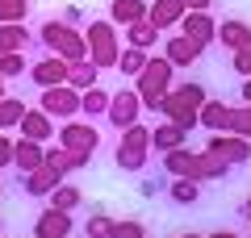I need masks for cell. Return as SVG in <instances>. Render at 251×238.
Listing matches in <instances>:
<instances>
[{
	"mask_svg": "<svg viewBox=\"0 0 251 238\" xmlns=\"http://www.w3.org/2000/svg\"><path fill=\"white\" fill-rule=\"evenodd\" d=\"M34 38L46 46V54H59L63 63H80V59H88V42H84V29L67 25V21H59V17L42 21Z\"/></svg>",
	"mask_w": 251,
	"mask_h": 238,
	"instance_id": "cell-1",
	"label": "cell"
},
{
	"mask_svg": "<svg viewBox=\"0 0 251 238\" xmlns=\"http://www.w3.org/2000/svg\"><path fill=\"white\" fill-rule=\"evenodd\" d=\"M205 84H172V92L163 96V105H159V117L163 121H176V125H184L188 134L193 130H201L197 125V109L205 105Z\"/></svg>",
	"mask_w": 251,
	"mask_h": 238,
	"instance_id": "cell-2",
	"label": "cell"
},
{
	"mask_svg": "<svg viewBox=\"0 0 251 238\" xmlns=\"http://www.w3.org/2000/svg\"><path fill=\"white\" fill-rule=\"evenodd\" d=\"M172 84H176V67H172L168 59H147L143 75L134 79V92H138V100H143V109L159 113V105L172 92Z\"/></svg>",
	"mask_w": 251,
	"mask_h": 238,
	"instance_id": "cell-3",
	"label": "cell"
},
{
	"mask_svg": "<svg viewBox=\"0 0 251 238\" xmlns=\"http://www.w3.org/2000/svg\"><path fill=\"white\" fill-rule=\"evenodd\" d=\"M147 159H151V130H147L143 121H134L130 130H122V138H117L113 163H117V171H126V176H138V171L147 167Z\"/></svg>",
	"mask_w": 251,
	"mask_h": 238,
	"instance_id": "cell-4",
	"label": "cell"
},
{
	"mask_svg": "<svg viewBox=\"0 0 251 238\" xmlns=\"http://www.w3.org/2000/svg\"><path fill=\"white\" fill-rule=\"evenodd\" d=\"M84 42H88V59L97 63L100 71L117 67V54H122V38H117V25L109 17H92L84 25Z\"/></svg>",
	"mask_w": 251,
	"mask_h": 238,
	"instance_id": "cell-5",
	"label": "cell"
},
{
	"mask_svg": "<svg viewBox=\"0 0 251 238\" xmlns=\"http://www.w3.org/2000/svg\"><path fill=\"white\" fill-rule=\"evenodd\" d=\"M59 146H67L72 155H84L92 159L100 146V134H97V121H88V117H72V121L59 125Z\"/></svg>",
	"mask_w": 251,
	"mask_h": 238,
	"instance_id": "cell-6",
	"label": "cell"
},
{
	"mask_svg": "<svg viewBox=\"0 0 251 238\" xmlns=\"http://www.w3.org/2000/svg\"><path fill=\"white\" fill-rule=\"evenodd\" d=\"M38 109L42 113H50L54 121H72V117H80V92L72 88V84H54V88H42L38 92Z\"/></svg>",
	"mask_w": 251,
	"mask_h": 238,
	"instance_id": "cell-7",
	"label": "cell"
},
{
	"mask_svg": "<svg viewBox=\"0 0 251 238\" xmlns=\"http://www.w3.org/2000/svg\"><path fill=\"white\" fill-rule=\"evenodd\" d=\"M201 150H209V155L226 159L230 167H243V163H251V138H243V134H230V130H222V134H209Z\"/></svg>",
	"mask_w": 251,
	"mask_h": 238,
	"instance_id": "cell-8",
	"label": "cell"
},
{
	"mask_svg": "<svg viewBox=\"0 0 251 238\" xmlns=\"http://www.w3.org/2000/svg\"><path fill=\"white\" fill-rule=\"evenodd\" d=\"M138 113H143V100H138V92L130 88V84H122V88L113 92V100H109V113H105V121L113 125L117 134H122V130H130V125L138 121Z\"/></svg>",
	"mask_w": 251,
	"mask_h": 238,
	"instance_id": "cell-9",
	"label": "cell"
},
{
	"mask_svg": "<svg viewBox=\"0 0 251 238\" xmlns=\"http://www.w3.org/2000/svg\"><path fill=\"white\" fill-rule=\"evenodd\" d=\"M29 79L38 84V92L42 88H54V84H67V63L59 59V54H42V59H34L29 63V71H25Z\"/></svg>",
	"mask_w": 251,
	"mask_h": 238,
	"instance_id": "cell-10",
	"label": "cell"
},
{
	"mask_svg": "<svg viewBox=\"0 0 251 238\" xmlns=\"http://www.w3.org/2000/svg\"><path fill=\"white\" fill-rule=\"evenodd\" d=\"M72 230H75L72 213L50 209V205H46V209L34 217V238H72Z\"/></svg>",
	"mask_w": 251,
	"mask_h": 238,
	"instance_id": "cell-11",
	"label": "cell"
},
{
	"mask_svg": "<svg viewBox=\"0 0 251 238\" xmlns=\"http://www.w3.org/2000/svg\"><path fill=\"white\" fill-rule=\"evenodd\" d=\"M176 29H180L184 38H193V42H197L201 50H205L209 42H218V21L209 17V13H184Z\"/></svg>",
	"mask_w": 251,
	"mask_h": 238,
	"instance_id": "cell-12",
	"label": "cell"
},
{
	"mask_svg": "<svg viewBox=\"0 0 251 238\" xmlns=\"http://www.w3.org/2000/svg\"><path fill=\"white\" fill-rule=\"evenodd\" d=\"M63 171H54L50 163H42V167H34L29 176H21V188H25V196H38V201H46V196L54 192V188L63 184Z\"/></svg>",
	"mask_w": 251,
	"mask_h": 238,
	"instance_id": "cell-13",
	"label": "cell"
},
{
	"mask_svg": "<svg viewBox=\"0 0 251 238\" xmlns=\"http://www.w3.org/2000/svg\"><path fill=\"white\" fill-rule=\"evenodd\" d=\"M230 113H234V105H226L218 96H205V105L197 109V125L205 134H222V130H230Z\"/></svg>",
	"mask_w": 251,
	"mask_h": 238,
	"instance_id": "cell-14",
	"label": "cell"
},
{
	"mask_svg": "<svg viewBox=\"0 0 251 238\" xmlns=\"http://www.w3.org/2000/svg\"><path fill=\"white\" fill-rule=\"evenodd\" d=\"M201 46L193 42V38H184V34H176V38H163V59L172 63L176 71H184V67H193V63L201 59Z\"/></svg>",
	"mask_w": 251,
	"mask_h": 238,
	"instance_id": "cell-15",
	"label": "cell"
},
{
	"mask_svg": "<svg viewBox=\"0 0 251 238\" xmlns=\"http://www.w3.org/2000/svg\"><path fill=\"white\" fill-rule=\"evenodd\" d=\"M46 163V142H34V138H17L13 142V167H17V180L29 176L34 167Z\"/></svg>",
	"mask_w": 251,
	"mask_h": 238,
	"instance_id": "cell-16",
	"label": "cell"
},
{
	"mask_svg": "<svg viewBox=\"0 0 251 238\" xmlns=\"http://www.w3.org/2000/svg\"><path fill=\"white\" fill-rule=\"evenodd\" d=\"M21 138H34V142H50L54 134H59V121H54L50 113H42V109H25V117H21Z\"/></svg>",
	"mask_w": 251,
	"mask_h": 238,
	"instance_id": "cell-17",
	"label": "cell"
},
{
	"mask_svg": "<svg viewBox=\"0 0 251 238\" xmlns=\"http://www.w3.org/2000/svg\"><path fill=\"white\" fill-rule=\"evenodd\" d=\"M188 176L193 180H226L230 176V163L226 159H218V155H209V150H193V167H188Z\"/></svg>",
	"mask_w": 251,
	"mask_h": 238,
	"instance_id": "cell-18",
	"label": "cell"
},
{
	"mask_svg": "<svg viewBox=\"0 0 251 238\" xmlns=\"http://www.w3.org/2000/svg\"><path fill=\"white\" fill-rule=\"evenodd\" d=\"M184 0H151V9H147V21H151L155 29H176L180 25V17H184Z\"/></svg>",
	"mask_w": 251,
	"mask_h": 238,
	"instance_id": "cell-19",
	"label": "cell"
},
{
	"mask_svg": "<svg viewBox=\"0 0 251 238\" xmlns=\"http://www.w3.org/2000/svg\"><path fill=\"white\" fill-rule=\"evenodd\" d=\"M147 9H151V0H109V21L126 29L134 21H147Z\"/></svg>",
	"mask_w": 251,
	"mask_h": 238,
	"instance_id": "cell-20",
	"label": "cell"
},
{
	"mask_svg": "<svg viewBox=\"0 0 251 238\" xmlns=\"http://www.w3.org/2000/svg\"><path fill=\"white\" fill-rule=\"evenodd\" d=\"M176 146H188V130L184 125H176V121H159L151 130V150H176Z\"/></svg>",
	"mask_w": 251,
	"mask_h": 238,
	"instance_id": "cell-21",
	"label": "cell"
},
{
	"mask_svg": "<svg viewBox=\"0 0 251 238\" xmlns=\"http://www.w3.org/2000/svg\"><path fill=\"white\" fill-rule=\"evenodd\" d=\"M247 38H251V25L243 17H226V21H218V42L226 46V50H243L247 46Z\"/></svg>",
	"mask_w": 251,
	"mask_h": 238,
	"instance_id": "cell-22",
	"label": "cell"
},
{
	"mask_svg": "<svg viewBox=\"0 0 251 238\" xmlns=\"http://www.w3.org/2000/svg\"><path fill=\"white\" fill-rule=\"evenodd\" d=\"M168 196L180 205V209H188V205L201 201V180H193V176H172V180H168Z\"/></svg>",
	"mask_w": 251,
	"mask_h": 238,
	"instance_id": "cell-23",
	"label": "cell"
},
{
	"mask_svg": "<svg viewBox=\"0 0 251 238\" xmlns=\"http://www.w3.org/2000/svg\"><path fill=\"white\" fill-rule=\"evenodd\" d=\"M109 100H113V92H105L97 84V88H84L80 92V117H88V121H97V117L109 113Z\"/></svg>",
	"mask_w": 251,
	"mask_h": 238,
	"instance_id": "cell-24",
	"label": "cell"
},
{
	"mask_svg": "<svg viewBox=\"0 0 251 238\" xmlns=\"http://www.w3.org/2000/svg\"><path fill=\"white\" fill-rule=\"evenodd\" d=\"M147 59H151V50H138V46H122V54H117V75L122 79H138L147 67Z\"/></svg>",
	"mask_w": 251,
	"mask_h": 238,
	"instance_id": "cell-25",
	"label": "cell"
},
{
	"mask_svg": "<svg viewBox=\"0 0 251 238\" xmlns=\"http://www.w3.org/2000/svg\"><path fill=\"white\" fill-rule=\"evenodd\" d=\"M67 84H72L75 92H84V88H97V84H100V67H97L92 59L67 63Z\"/></svg>",
	"mask_w": 251,
	"mask_h": 238,
	"instance_id": "cell-26",
	"label": "cell"
},
{
	"mask_svg": "<svg viewBox=\"0 0 251 238\" xmlns=\"http://www.w3.org/2000/svg\"><path fill=\"white\" fill-rule=\"evenodd\" d=\"M46 163H50L54 171H63V176H72V171H84L92 163V159H84V155H72L67 146H46Z\"/></svg>",
	"mask_w": 251,
	"mask_h": 238,
	"instance_id": "cell-27",
	"label": "cell"
},
{
	"mask_svg": "<svg viewBox=\"0 0 251 238\" xmlns=\"http://www.w3.org/2000/svg\"><path fill=\"white\" fill-rule=\"evenodd\" d=\"M46 205H50V209H63V213H75V209L84 205V192L72 184V180H63V184L46 196Z\"/></svg>",
	"mask_w": 251,
	"mask_h": 238,
	"instance_id": "cell-28",
	"label": "cell"
},
{
	"mask_svg": "<svg viewBox=\"0 0 251 238\" xmlns=\"http://www.w3.org/2000/svg\"><path fill=\"white\" fill-rule=\"evenodd\" d=\"M29 42H38V38L29 34V29H25V21H21V25H0V54L25 50Z\"/></svg>",
	"mask_w": 251,
	"mask_h": 238,
	"instance_id": "cell-29",
	"label": "cell"
},
{
	"mask_svg": "<svg viewBox=\"0 0 251 238\" xmlns=\"http://www.w3.org/2000/svg\"><path fill=\"white\" fill-rule=\"evenodd\" d=\"M188 167H193V150L188 146H176V150L159 155V171H168V176H188Z\"/></svg>",
	"mask_w": 251,
	"mask_h": 238,
	"instance_id": "cell-30",
	"label": "cell"
},
{
	"mask_svg": "<svg viewBox=\"0 0 251 238\" xmlns=\"http://www.w3.org/2000/svg\"><path fill=\"white\" fill-rule=\"evenodd\" d=\"M25 100L21 96H9V92H4V96H0V130H17L21 125V117H25Z\"/></svg>",
	"mask_w": 251,
	"mask_h": 238,
	"instance_id": "cell-31",
	"label": "cell"
},
{
	"mask_svg": "<svg viewBox=\"0 0 251 238\" xmlns=\"http://www.w3.org/2000/svg\"><path fill=\"white\" fill-rule=\"evenodd\" d=\"M159 42V29L151 21H134V25H126V46H138V50H151Z\"/></svg>",
	"mask_w": 251,
	"mask_h": 238,
	"instance_id": "cell-32",
	"label": "cell"
},
{
	"mask_svg": "<svg viewBox=\"0 0 251 238\" xmlns=\"http://www.w3.org/2000/svg\"><path fill=\"white\" fill-rule=\"evenodd\" d=\"M29 17V0H0V25H21Z\"/></svg>",
	"mask_w": 251,
	"mask_h": 238,
	"instance_id": "cell-33",
	"label": "cell"
},
{
	"mask_svg": "<svg viewBox=\"0 0 251 238\" xmlns=\"http://www.w3.org/2000/svg\"><path fill=\"white\" fill-rule=\"evenodd\" d=\"M84 234H88V238H109V234H113V217H109L105 209H97L88 221H84Z\"/></svg>",
	"mask_w": 251,
	"mask_h": 238,
	"instance_id": "cell-34",
	"label": "cell"
},
{
	"mask_svg": "<svg viewBox=\"0 0 251 238\" xmlns=\"http://www.w3.org/2000/svg\"><path fill=\"white\" fill-rule=\"evenodd\" d=\"M0 75H4V79H17V75H25V50L0 54Z\"/></svg>",
	"mask_w": 251,
	"mask_h": 238,
	"instance_id": "cell-35",
	"label": "cell"
},
{
	"mask_svg": "<svg viewBox=\"0 0 251 238\" xmlns=\"http://www.w3.org/2000/svg\"><path fill=\"white\" fill-rule=\"evenodd\" d=\"M109 238H147V226L138 217H126V221H113V234Z\"/></svg>",
	"mask_w": 251,
	"mask_h": 238,
	"instance_id": "cell-36",
	"label": "cell"
},
{
	"mask_svg": "<svg viewBox=\"0 0 251 238\" xmlns=\"http://www.w3.org/2000/svg\"><path fill=\"white\" fill-rule=\"evenodd\" d=\"M230 134L251 138V105H234V113H230Z\"/></svg>",
	"mask_w": 251,
	"mask_h": 238,
	"instance_id": "cell-37",
	"label": "cell"
},
{
	"mask_svg": "<svg viewBox=\"0 0 251 238\" xmlns=\"http://www.w3.org/2000/svg\"><path fill=\"white\" fill-rule=\"evenodd\" d=\"M230 67L239 71L243 79H251V38H247V46H243V50H234V54H230Z\"/></svg>",
	"mask_w": 251,
	"mask_h": 238,
	"instance_id": "cell-38",
	"label": "cell"
},
{
	"mask_svg": "<svg viewBox=\"0 0 251 238\" xmlns=\"http://www.w3.org/2000/svg\"><path fill=\"white\" fill-rule=\"evenodd\" d=\"M13 142H17V138H4V134H0V171L13 167Z\"/></svg>",
	"mask_w": 251,
	"mask_h": 238,
	"instance_id": "cell-39",
	"label": "cell"
},
{
	"mask_svg": "<svg viewBox=\"0 0 251 238\" xmlns=\"http://www.w3.org/2000/svg\"><path fill=\"white\" fill-rule=\"evenodd\" d=\"M209 4H214V0H184L188 13H209Z\"/></svg>",
	"mask_w": 251,
	"mask_h": 238,
	"instance_id": "cell-40",
	"label": "cell"
},
{
	"mask_svg": "<svg viewBox=\"0 0 251 238\" xmlns=\"http://www.w3.org/2000/svg\"><path fill=\"white\" fill-rule=\"evenodd\" d=\"M239 100H243V105H251V79H243V88H239Z\"/></svg>",
	"mask_w": 251,
	"mask_h": 238,
	"instance_id": "cell-41",
	"label": "cell"
},
{
	"mask_svg": "<svg viewBox=\"0 0 251 238\" xmlns=\"http://www.w3.org/2000/svg\"><path fill=\"white\" fill-rule=\"evenodd\" d=\"M205 238H243V234H234V230H214V234H205Z\"/></svg>",
	"mask_w": 251,
	"mask_h": 238,
	"instance_id": "cell-42",
	"label": "cell"
},
{
	"mask_svg": "<svg viewBox=\"0 0 251 238\" xmlns=\"http://www.w3.org/2000/svg\"><path fill=\"white\" fill-rule=\"evenodd\" d=\"M239 213H243V217H247V221H251V192H247V201H243V205H239Z\"/></svg>",
	"mask_w": 251,
	"mask_h": 238,
	"instance_id": "cell-43",
	"label": "cell"
},
{
	"mask_svg": "<svg viewBox=\"0 0 251 238\" xmlns=\"http://www.w3.org/2000/svg\"><path fill=\"white\" fill-rule=\"evenodd\" d=\"M172 238H205V234H193V230H180V234H172Z\"/></svg>",
	"mask_w": 251,
	"mask_h": 238,
	"instance_id": "cell-44",
	"label": "cell"
},
{
	"mask_svg": "<svg viewBox=\"0 0 251 238\" xmlns=\"http://www.w3.org/2000/svg\"><path fill=\"white\" fill-rule=\"evenodd\" d=\"M0 96H4V75H0Z\"/></svg>",
	"mask_w": 251,
	"mask_h": 238,
	"instance_id": "cell-45",
	"label": "cell"
},
{
	"mask_svg": "<svg viewBox=\"0 0 251 238\" xmlns=\"http://www.w3.org/2000/svg\"><path fill=\"white\" fill-rule=\"evenodd\" d=\"M0 234H4V221H0Z\"/></svg>",
	"mask_w": 251,
	"mask_h": 238,
	"instance_id": "cell-46",
	"label": "cell"
},
{
	"mask_svg": "<svg viewBox=\"0 0 251 238\" xmlns=\"http://www.w3.org/2000/svg\"><path fill=\"white\" fill-rule=\"evenodd\" d=\"M0 196H4V184H0Z\"/></svg>",
	"mask_w": 251,
	"mask_h": 238,
	"instance_id": "cell-47",
	"label": "cell"
},
{
	"mask_svg": "<svg viewBox=\"0 0 251 238\" xmlns=\"http://www.w3.org/2000/svg\"><path fill=\"white\" fill-rule=\"evenodd\" d=\"M0 134H4V130H0Z\"/></svg>",
	"mask_w": 251,
	"mask_h": 238,
	"instance_id": "cell-48",
	"label": "cell"
}]
</instances>
